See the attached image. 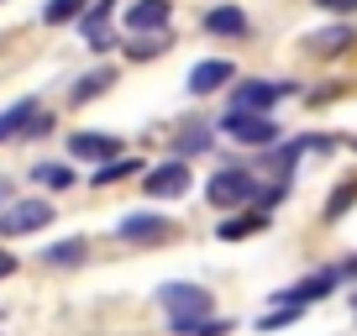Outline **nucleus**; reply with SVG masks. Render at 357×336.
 <instances>
[{
	"mask_svg": "<svg viewBox=\"0 0 357 336\" xmlns=\"http://www.w3.org/2000/svg\"><path fill=\"white\" fill-rule=\"evenodd\" d=\"M158 300H163L168 326H174L178 336H190L195 326L211 315V294H205L200 284H163V289H158Z\"/></svg>",
	"mask_w": 357,
	"mask_h": 336,
	"instance_id": "f257e3e1",
	"label": "nucleus"
},
{
	"mask_svg": "<svg viewBox=\"0 0 357 336\" xmlns=\"http://www.w3.org/2000/svg\"><path fill=\"white\" fill-rule=\"evenodd\" d=\"M221 137H231V142H242V147H273L279 142V121L268 111H226L221 116Z\"/></svg>",
	"mask_w": 357,
	"mask_h": 336,
	"instance_id": "f03ea898",
	"label": "nucleus"
},
{
	"mask_svg": "<svg viewBox=\"0 0 357 336\" xmlns=\"http://www.w3.org/2000/svg\"><path fill=\"white\" fill-rule=\"evenodd\" d=\"M205 194H211V205H215V211H231V205L257 200L263 190H257V179L247 174V168H221V174L211 179V190H205Z\"/></svg>",
	"mask_w": 357,
	"mask_h": 336,
	"instance_id": "7ed1b4c3",
	"label": "nucleus"
},
{
	"mask_svg": "<svg viewBox=\"0 0 357 336\" xmlns=\"http://www.w3.org/2000/svg\"><path fill=\"white\" fill-rule=\"evenodd\" d=\"M53 215L58 211L47 200H11L6 211H0V231H6V236H32V231H43Z\"/></svg>",
	"mask_w": 357,
	"mask_h": 336,
	"instance_id": "20e7f679",
	"label": "nucleus"
},
{
	"mask_svg": "<svg viewBox=\"0 0 357 336\" xmlns=\"http://www.w3.org/2000/svg\"><path fill=\"white\" fill-rule=\"evenodd\" d=\"M336 279H342V273L336 268H321V273H310V279H300V284H289V289H279L273 294V305H315V300H326V294L336 289Z\"/></svg>",
	"mask_w": 357,
	"mask_h": 336,
	"instance_id": "39448f33",
	"label": "nucleus"
},
{
	"mask_svg": "<svg viewBox=\"0 0 357 336\" xmlns=\"http://www.w3.org/2000/svg\"><path fill=\"white\" fill-rule=\"evenodd\" d=\"M190 190V168H184V158H174V163H158L153 174L142 179V194H153V200H174V194Z\"/></svg>",
	"mask_w": 357,
	"mask_h": 336,
	"instance_id": "423d86ee",
	"label": "nucleus"
},
{
	"mask_svg": "<svg viewBox=\"0 0 357 336\" xmlns=\"http://www.w3.org/2000/svg\"><path fill=\"white\" fill-rule=\"evenodd\" d=\"M116 231H121L126 242H168V236H174V221H163V215H153V211H137V215H126Z\"/></svg>",
	"mask_w": 357,
	"mask_h": 336,
	"instance_id": "0eeeda50",
	"label": "nucleus"
},
{
	"mask_svg": "<svg viewBox=\"0 0 357 336\" xmlns=\"http://www.w3.org/2000/svg\"><path fill=\"white\" fill-rule=\"evenodd\" d=\"M231 74H236V68L226 63V58H205V63L190 68V95H215Z\"/></svg>",
	"mask_w": 357,
	"mask_h": 336,
	"instance_id": "6e6552de",
	"label": "nucleus"
},
{
	"mask_svg": "<svg viewBox=\"0 0 357 336\" xmlns=\"http://www.w3.org/2000/svg\"><path fill=\"white\" fill-rule=\"evenodd\" d=\"M284 95H289V84H268V79H257V84H242V90H236V111H273Z\"/></svg>",
	"mask_w": 357,
	"mask_h": 336,
	"instance_id": "1a4fd4ad",
	"label": "nucleus"
},
{
	"mask_svg": "<svg viewBox=\"0 0 357 336\" xmlns=\"http://www.w3.org/2000/svg\"><path fill=\"white\" fill-rule=\"evenodd\" d=\"M126 26H132V37L163 32V26H168V0H137L132 11H126Z\"/></svg>",
	"mask_w": 357,
	"mask_h": 336,
	"instance_id": "9d476101",
	"label": "nucleus"
},
{
	"mask_svg": "<svg viewBox=\"0 0 357 336\" xmlns=\"http://www.w3.org/2000/svg\"><path fill=\"white\" fill-rule=\"evenodd\" d=\"M357 37H352V26H326V32H310L305 37V47H310V53H321V58H336V53H347V47H352Z\"/></svg>",
	"mask_w": 357,
	"mask_h": 336,
	"instance_id": "9b49d317",
	"label": "nucleus"
},
{
	"mask_svg": "<svg viewBox=\"0 0 357 336\" xmlns=\"http://www.w3.org/2000/svg\"><path fill=\"white\" fill-rule=\"evenodd\" d=\"M68 153H74V158H95V163H105V158H116V137L74 132V137H68Z\"/></svg>",
	"mask_w": 357,
	"mask_h": 336,
	"instance_id": "f8f14e48",
	"label": "nucleus"
},
{
	"mask_svg": "<svg viewBox=\"0 0 357 336\" xmlns=\"http://www.w3.org/2000/svg\"><path fill=\"white\" fill-rule=\"evenodd\" d=\"M43 111L37 100H16L11 111H0V142H11V137H26V126H32V116Z\"/></svg>",
	"mask_w": 357,
	"mask_h": 336,
	"instance_id": "ddd939ff",
	"label": "nucleus"
},
{
	"mask_svg": "<svg viewBox=\"0 0 357 336\" xmlns=\"http://www.w3.org/2000/svg\"><path fill=\"white\" fill-rule=\"evenodd\" d=\"M205 32L211 37H247V16L236 11V6H215V11L205 16Z\"/></svg>",
	"mask_w": 357,
	"mask_h": 336,
	"instance_id": "4468645a",
	"label": "nucleus"
},
{
	"mask_svg": "<svg viewBox=\"0 0 357 336\" xmlns=\"http://www.w3.org/2000/svg\"><path fill=\"white\" fill-rule=\"evenodd\" d=\"M116 84V68H95V74H84L74 84V105H84V100H95V95H105Z\"/></svg>",
	"mask_w": 357,
	"mask_h": 336,
	"instance_id": "2eb2a0df",
	"label": "nucleus"
},
{
	"mask_svg": "<svg viewBox=\"0 0 357 336\" xmlns=\"http://www.w3.org/2000/svg\"><path fill=\"white\" fill-rule=\"evenodd\" d=\"M43 258H47V268H74V263H84V242H79V236H68V242H53Z\"/></svg>",
	"mask_w": 357,
	"mask_h": 336,
	"instance_id": "dca6fc26",
	"label": "nucleus"
},
{
	"mask_svg": "<svg viewBox=\"0 0 357 336\" xmlns=\"http://www.w3.org/2000/svg\"><path fill=\"white\" fill-rule=\"evenodd\" d=\"M137 168H142V158H105V168H95V184H116V179H132Z\"/></svg>",
	"mask_w": 357,
	"mask_h": 336,
	"instance_id": "f3484780",
	"label": "nucleus"
},
{
	"mask_svg": "<svg viewBox=\"0 0 357 336\" xmlns=\"http://www.w3.org/2000/svg\"><path fill=\"white\" fill-rule=\"evenodd\" d=\"M268 226V211H252V215H236V221H221V236L226 242H236V236H252Z\"/></svg>",
	"mask_w": 357,
	"mask_h": 336,
	"instance_id": "a211bd4d",
	"label": "nucleus"
},
{
	"mask_svg": "<svg viewBox=\"0 0 357 336\" xmlns=\"http://www.w3.org/2000/svg\"><path fill=\"white\" fill-rule=\"evenodd\" d=\"M163 47H168V32H142V37L126 43V58H132V63H137V58H158Z\"/></svg>",
	"mask_w": 357,
	"mask_h": 336,
	"instance_id": "6ab92c4d",
	"label": "nucleus"
},
{
	"mask_svg": "<svg viewBox=\"0 0 357 336\" xmlns=\"http://www.w3.org/2000/svg\"><path fill=\"white\" fill-rule=\"evenodd\" d=\"M84 6H89V0H47V6H43V22L47 26H63V22H74Z\"/></svg>",
	"mask_w": 357,
	"mask_h": 336,
	"instance_id": "aec40b11",
	"label": "nucleus"
},
{
	"mask_svg": "<svg viewBox=\"0 0 357 336\" xmlns=\"http://www.w3.org/2000/svg\"><path fill=\"white\" fill-rule=\"evenodd\" d=\"M32 174H37V184H47V190H68V184H74V168H63V163H37Z\"/></svg>",
	"mask_w": 357,
	"mask_h": 336,
	"instance_id": "412c9836",
	"label": "nucleus"
},
{
	"mask_svg": "<svg viewBox=\"0 0 357 336\" xmlns=\"http://www.w3.org/2000/svg\"><path fill=\"white\" fill-rule=\"evenodd\" d=\"M352 200H357V184H342V190L331 194V205H326V221H342V215H347V205H352Z\"/></svg>",
	"mask_w": 357,
	"mask_h": 336,
	"instance_id": "4be33fe9",
	"label": "nucleus"
},
{
	"mask_svg": "<svg viewBox=\"0 0 357 336\" xmlns=\"http://www.w3.org/2000/svg\"><path fill=\"white\" fill-rule=\"evenodd\" d=\"M200 147H211V132H205V126H200V132H190V137H178L174 153L184 158V153H200Z\"/></svg>",
	"mask_w": 357,
	"mask_h": 336,
	"instance_id": "5701e85b",
	"label": "nucleus"
},
{
	"mask_svg": "<svg viewBox=\"0 0 357 336\" xmlns=\"http://www.w3.org/2000/svg\"><path fill=\"white\" fill-rule=\"evenodd\" d=\"M226 331H231V321H211V315H205V321L195 326L190 336H226Z\"/></svg>",
	"mask_w": 357,
	"mask_h": 336,
	"instance_id": "b1692460",
	"label": "nucleus"
},
{
	"mask_svg": "<svg viewBox=\"0 0 357 336\" xmlns=\"http://www.w3.org/2000/svg\"><path fill=\"white\" fill-rule=\"evenodd\" d=\"M321 11H336V16H347V11H357V0H315Z\"/></svg>",
	"mask_w": 357,
	"mask_h": 336,
	"instance_id": "393cba45",
	"label": "nucleus"
},
{
	"mask_svg": "<svg viewBox=\"0 0 357 336\" xmlns=\"http://www.w3.org/2000/svg\"><path fill=\"white\" fill-rule=\"evenodd\" d=\"M11 273H16V258H11V252H0V279H11Z\"/></svg>",
	"mask_w": 357,
	"mask_h": 336,
	"instance_id": "a878e982",
	"label": "nucleus"
},
{
	"mask_svg": "<svg viewBox=\"0 0 357 336\" xmlns=\"http://www.w3.org/2000/svg\"><path fill=\"white\" fill-rule=\"evenodd\" d=\"M11 200H16V184H11V179H0V205H11Z\"/></svg>",
	"mask_w": 357,
	"mask_h": 336,
	"instance_id": "bb28decb",
	"label": "nucleus"
},
{
	"mask_svg": "<svg viewBox=\"0 0 357 336\" xmlns=\"http://www.w3.org/2000/svg\"><path fill=\"white\" fill-rule=\"evenodd\" d=\"M342 273H347V279H357V258H347V268H342Z\"/></svg>",
	"mask_w": 357,
	"mask_h": 336,
	"instance_id": "cd10ccee",
	"label": "nucleus"
},
{
	"mask_svg": "<svg viewBox=\"0 0 357 336\" xmlns=\"http://www.w3.org/2000/svg\"><path fill=\"white\" fill-rule=\"evenodd\" d=\"M352 305H357V294H352Z\"/></svg>",
	"mask_w": 357,
	"mask_h": 336,
	"instance_id": "c85d7f7f",
	"label": "nucleus"
}]
</instances>
